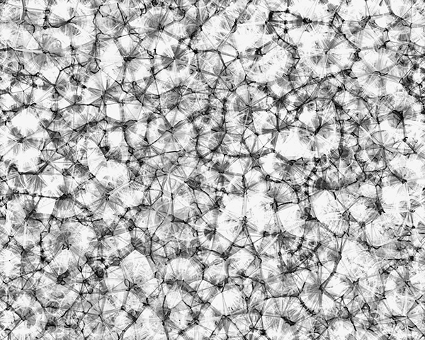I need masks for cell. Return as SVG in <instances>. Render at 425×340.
I'll return each instance as SVG.
<instances>
[{"instance_id": "obj_1", "label": "cell", "mask_w": 425, "mask_h": 340, "mask_svg": "<svg viewBox=\"0 0 425 340\" xmlns=\"http://www.w3.org/2000/svg\"><path fill=\"white\" fill-rule=\"evenodd\" d=\"M93 57L101 70L122 86L138 84L152 75L153 57L128 28L115 38L98 33Z\"/></svg>"}, {"instance_id": "obj_2", "label": "cell", "mask_w": 425, "mask_h": 340, "mask_svg": "<svg viewBox=\"0 0 425 340\" xmlns=\"http://www.w3.org/2000/svg\"><path fill=\"white\" fill-rule=\"evenodd\" d=\"M267 339H315L327 326L317 320L298 296L269 297L261 311Z\"/></svg>"}, {"instance_id": "obj_3", "label": "cell", "mask_w": 425, "mask_h": 340, "mask_svg": "<svg viewBox=\"0 0 425 340\" xmlns=\"http://www.w3.org/2000/svg\"><path fill=\"white\" fill-rule=\"evenodd\" d=\"M147 305L163 320L168 339L176 340L199 324L207 306L197 292L183 281L162 283Z\"/></svg>"}, {"instance_id": "obj_4", "label": "cell", "mask_w": 425, "mask_h": 340, "mask_svg": "<svg viewBox=\"0 0 425 340\" xmlns=\"http://www.w3.org/2000/svg\"><path fill=\"white\" fill-rule=\"evenodd\" d=\"M103 1H49L47 26L55 28L70 42L79 55H93L98 30L95 24L96 13Z\"/></svg>"}, {"instance_id": "obj_5", "label": "cell", "mask_w": 425, "mask_h": 340, "mask_svg": "<svg viewBox=\"0 0 425 340\" xmlns=\"http://www.w3.org/2000/svg\"><path fill=\"white\" fill-rule=\"evenodd\" d=\"M203 302L222 317L248 311L265 293L264 283L244 277H228L217 284L203 279L189 284Z\"/></svg>"}, {"instance_id": "obj_6", "label": "cell", "mask_w": 425, "mask_h": 340, "mask_svg": "<svg viewBox=\"0 0 425 340\" xmlns=\"http://www.w3.org/2000/svg\"><path fill=\"white\" fill-rule=\"evenodd\" d=\"M128 29L152 57L166 47L181 41L178 22L173 14L171 1H148L146 11L129 23Z\"/></svg>"}, {"instance_id": "obj_7", "label": "cell", "mask_w": 425, "mask_h": 340, "mask_svg": "<svg viewBox=\"0 0 425 340\" xmlns=\"http://www.w3.org/2000/svg\"><path fill=\"white\" fill-rule=\"evenodd\" d=\"M261 259L262 280L271 297L298 296L310 273L298 250Z\"/></svg>"}, {"instance_id": "obj_8", "label": "cell", "mask_w": 425, "mask_h": 340, "mask_svg": "<svg viewBox=\"0 0 425 340\" xmlns=\"http://www.w3.org/2000/svg\"><path fill=\"white\" fill-rule=\"evenodd\" d=\"M424 249H418L414 258L390 266L382 273L384 296L397 295L424 302Z\"/></svg>"}, {"instance_id": "obj_9", "label": "cell", "mask_w": 425, "mask_h": 340, "mask_svg": "<svg viewBox=\"0 0 425 340\" xmlns=\"http://www.w3.org/2000/svg\"><path fill=\"white\" fill-rule=\"evenodd\" d=\"M349 213L350 220L356 222L362 228L378 218L383 212L376 186L356 181L345 188L333 191Z\"/></svg>"}, {"instance_id": "obj_10", "label": "cell", "mask_w": 425, "mask_h": 340, "mask_svg": "<svg viewBox=\"0 0 425 340\" xmlns=\"http://www.w3.org/2000/svg\"><path fill=\"white\" fill-rule=\"evenodd\" d=\"M309 269L310 273L298 297L317 319L327 325V321L338 317L341 306L331 299L324 289V281L330 272L319 261Z\"/></svg>"}, {"instance_id": "obj_11", "label": "cell", "mask_w": 425, "mask_h": 340, "mask_svg": "<svg viewBox=\"0 0 425 340\" xmlns=\"http://www.w3.org/2000/svg\"><path fill=\"white\" fill-rule=\"evenodd\" d=\"M148 1H103L96 16L98 32L115 38L147 10Z\"/></svg>"}, {"instance_id": "obj_12", "label": "cell", "mask_w": 425, "mask_h": 340, "mask_svg": "<svg viewBox=\"0 0 425 340\" xmlns=\"http://www.w3.org/2000/svg\"><path fill=\"white\" fill-rule=\"evenodd\" d=\"M119 266L128 289L147 305L148 299L156 294L161 284L147 257L135 249L122 259Z\"/></svg>"}, {"instance_id": "obj_13", "label": "cell", "mask_w": 425, "mask_h": 340, "mask_svg": "<svg viewBox=\"0 0 425 340\" xmlns=\"http://www.w3.org/2000/svg\"><path fill=\"white\" fill-rule=\"evenodd\" d=\"M312 216L338 237L349 229V213L333 191L322 190L309 196Z\"/></svg>"}, {"instance_id": "obj_14", "label": "cell", "mask_w": 425, "mask_h": 340, "mask_svg": "<svg viewBox=\"0 0 425 340\" xmlns=\"http://www.w3.org/2000/svg\"><path fill=\"white\" fill-rule=\"evenodd\" d=\"M214 339H267L256 310L222 317Z\"/></svg>"}, {"instance_id": "obj_15", "label": "cell", "mask_w": 425, "mask_h": 340, "mask_svg": "<svg viewBox=\"0 0 425 340\" xmlns=\"http://www.w3.org/2000/svg\"><path fill=\"white\" fill-rule=\"evenodd\" d=\"M205 266L196 254L191 258L178 257L155 268L156 278L162 283L183 281L188 284L203 279Z\"/></svg>"}, {"instance_id": "obj_16", "label": "cell", "mask_w": 425, "mask_h": 340, "mask_svg": "<svg viewBox=\"0 0 425 340\" xmlns=\"http://www.w3.org/2000/svg\"><path fill=\"white\" fill-rule=\"evenodd\" d=\"M224 265L229 277H244L264 283L261 259L252 244L242 248L225 259Z\"/></svg>"}, {"instance_id": "obj_17", "label": "cell", "mask_w": 425, "mask_h": 340, "mask_svg": "<svg viewBox=\"0 0 425 340\" xmlns=\"http://www.w3.org/2000/svg\"><path fill=\"white\" fill-rule=\"evenodd\" d=\"M122 339L167 340L163 320L154 310L146 305L136 319L121 336Z\"/></svg>"}, {"instance_id": "obj_18", "label": "cell", "mask_w": 425, "mask_h": 340, "mask_svg": "<svg viewBox=\"0 0 425 340\" xmlns=\"http://www.w3.org/2000/svg\"><path fill=\"white\" fill-rule=\"evenodd\" d=\"M419 248L411 242L397 239L374 249L375 256L383 260H405L413 259Z\"/></svg>"}, {"instance_id": "obj_19", "label": "cell", "mask_w": 425, "mask_h": 340, "mask_svg": "<svg viewBox=\"0 0 425 340\" xmlns=\"http://www.w3.org/2000/svg\"><path fill=\"white\" fill-rule=\"evenodd\" d=\"M343 237L320 244L314 251L319 262L330 273L334 272L341 258Z\"/></svg>"}, {"instance_id": "obj_20", "label": "cell", "mask_w": 425, "mask_h": 340, "mask_svg": "<svg viewBox=\"0 0 425 340\" xmlns=\"http://www.w3.org/2000/svg\"><path fill=\"white\" fill-rule=\"evenodd\" d=\"M317 339H356V332L351 317H336L327 322L326 329Z\"/></svg>"}, {"instance_id": "obj_21", "label": "cell", "mask_w": 425, "mask_h": 340, "mask_svg": "<svg viewBox=\"0 0 425 340\" xmlns=\"http://www.w3.org/2000/svg\"><path fill=\"white\" fill-rule=\"evenodd\" d=\"M23 2L24 22L33 26L35 30L46 27L49 1L31 0Z\"/></svg>"}, {"instance_id": "obj_22", "label": "cell", "mask_w": 425, "mask_h": 340, "mask_svg": "<svg viewBox=\"0 0 425 340\" xmlns=\"http://www.w3.org/2000/svg\"><path fill=\"white\" fill-rule=\"evenodd\" d=\"M265 195L277 205L300 202L295 190L284 181L270 180Z\"/></svg>"}, {"instance_id": "obj_23", "label": "cell", "mask_w": 425, "mask_h": 340, "mask_svg": "<svg viewBox=\"0 0 425 340\" xmlns=\"http://www.w3.org/2000/svg\"><path fill=\"white\" fill-rule=\"evenodd\" d=\"M52 216L60 220L74 217H86L79 204L69 194H64L56 199Z\"/></svg>"}, {"instance_id": "obj_24", "label": "cell", "mask_w": 425, "mask_h": 340, "mask_svg": "<svg viewBox=\"0 0 425 340\" xmlns=\"http://www.w3.org/2000/svg\"><path fill=\"white\" fill-rule=\"evenodd\" d=\"M24 23L23 1H1V23L22 24Z\"/></svg>"}, {"instance_id": "obj_25", "label": "cell", "mask_w": 425, "mask_h": 340, "mask_svg": "<svg viewBox=\"0 0 425 340\" xmlns=\"http://www.w3.org/2000/svg\"><path fill=\"white\" fill-rule=\"evenodd\" d=\"M408 318L424 334V303L418 302L407 313Z\"/></svg>"}, {"instance_id": "obj_26", "label": "cell", "mask_w": 425, "mask_h": 340, "mask_svg": "<svg viewBox=\"0 0 425 340\" xmlns=\"http://www.w3.org/2000/svg\"><path fill=\"white\" fill-rule=\"evenodd\" d=\"M336 92V86L329 81H323L317 91V100L322 103L330 100Z\"/></svg>"}]
</instances>
